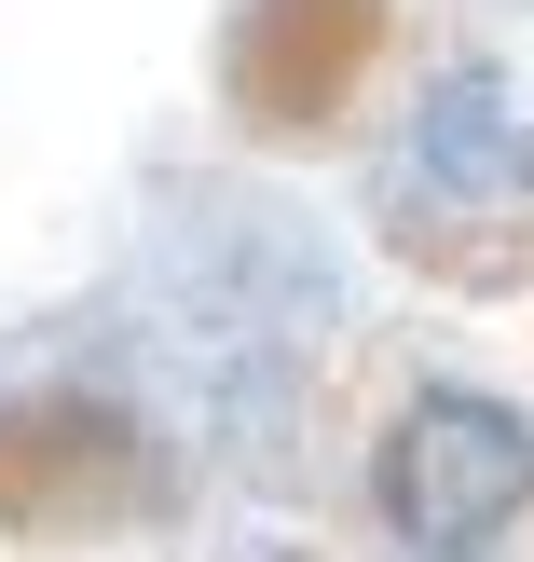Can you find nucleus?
I'll return each instance as SVG.
<instances>
[{
  "mask_svg": "<svg viewBox=\"0 0 534 562\" xmlns=\"http://www.w3.org/2000/svg\"><path fill=\"white\" fill-rule=\"evenodd\" d=\"M493 192H534V124H493Z\"/></svg>",
  "mask_w": 534,
  "mask_h": 562,
  "instance_id": "nucleus-5",
  "label": "nucleus"
},
{
  "mask_svg": "<svg viewBox=\"0 0 534 562\" xmlns=\"http://www.w3.org/2000/svg\"><path fill=\"white\" fill-rule=\"evenodd\" d=\"M371 234H384V261H411L425 289H453V302H534V192H425V179H384Z\"/></svg>",
  "mask_w": 534,
  "mask_h": 562,
  "instance_id": "nucleus-4",
  "label": "nucleus"
},
{
  "mask_svg": "<svg viewBox=\"0 0 534 562\" xmlns=\"http://www.w3.org/2000/svg\"><path fill=\"white\" fill-rule=\"evenodd\" d=\"M164 508V453L124 398L96 384H27L0 398V536L14 549H82Z\"/></svg>",
  "mask_w": 534,
  "mask_h": 562,
  "instance_id": "nucleus-1",
  "label": "nucleus"
},
{
  "mask_svg": "<svg viewBox=\"0 0 534 562\" xmlns=\"http://www.w3.org/2000/svg\"><path fill=\"white\" fill-rule=\"evenodd\" d=\"M371 508L398 549H453V562L493 549L508 521H534V426L508 398H480V384H439V398H411L384 426Z\"/></svg>",
  "mask_w": 534,
  "mask_h": 562,
  "instance_id": "nucleus-3",
  "label": "nucleus"
},
{
  "mask_svg": "<svg viewBox=\"0 0 534 562\" xmlns=\"http://www.w3.org/2000/svg\"><path fill=\"white\" fill-rule=\"evenodd\" d=\"M384 55H398V0H234V27H219V110L261 151H329L371 110Z\"/></svg>",
  "mask_w": 534,
  "mask_h": 562,
  "instance_id": "nucleus-2",
  "label": "nucleus"
}]
</instances>
